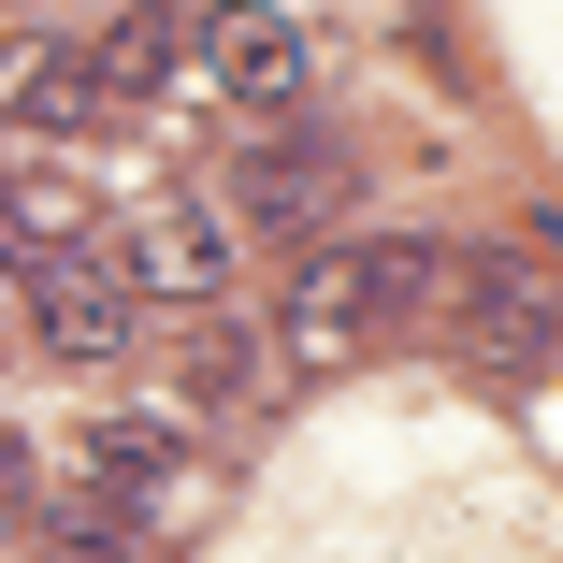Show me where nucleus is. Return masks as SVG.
Returning a JSON list of instances; mask_svg holds the SVG:
<instances>
[{
    "label": "nucleus",
    "mask_w": 563,
    "mask_h": 563,
    "mask_svg": "<svg viewBox=\"0 0 563 563\" xmlns=\"http://www.w3.org/2000/svg\"><path fill=\"white\" fill-rule=\"evenodd\" d=\"M433 303H448V246H433V232H362V246H318V261L289 275L275 347H289L303 376H332V362L390 347L405 318H433Z\"/></svg>",
    "instance_id": "f257e3e1"
},
{
    "label": "nucleus",
    "mask_w": 563,
    "mask_h": 563,
    "mask_svg": "<svg viewBox=\"0 0 563 563\" xmlns=\"http://www.w3.org/2000/svg\"><path fill=\"white\" fill-rule=\"evenodd\" d=\"M433 318H448V347H463L492 390L563 362V289H549L520 246H477V261H448V303H433Z\"/></svg>",
    "instance_id": "f03ea898"
},
{
    "label": "nucleus",
    "mask_w": 563,
    "mask_h": 563,
    "mask_svg": "<svg viewBox=\"0 0 563 563\" xmlns=\"http://www.w3.org/2000/svg\"><path fill=\"white\" fill-rule=\"evenodd\" d=\"M332 217H347V159H332L318 131H261V145L232 159L217 232H232V246H318Z\"/></svg>",
    "instance_id": "7ed1b4c3"
},
{
    "label": "nucleus",
    "mask_w": 563,
    "mask_h": 563,
    "mask_svg": "<svg viewBox=\"0 0 563 563\" xmlns=\"http://www.w3.org/2000/svg\"><path fill=\"white\" fill-rule=\"evenodd\" d=\"M30 332L58 362H131L145 347V303H131V275L101 246H58V261H30Z\"/></svg>",
    "instance_id": "20e7f679"
},
{
    "label": "nucleus",
    "mask_w": 563,
    "mask_h": 563,
    "mask_svg": "<svg viewBox=\"0 0 563 563\" xmlns=\"http://www.w3.org/2000/svg\"><path fill=\"white\" fill-rule=\"evenodd\" d=\"M101 261L131 275V303H174V318H217V289H232V232H217V202H159V217H131Z\"/></svg>",
    "instance_id": "39448f33"
},
{
    "label": "nucleus",
    "mask_w": 563,
    "mask_h": 563,
    "mask_svg": "<svg viewBox=\"0 0 563 563\" xmlns=\"http://www.w3.org/2000/svg\"><path fill=\"white\" fill-rule=\"evenodd\" d=\"M202 44H217V87H232L246 117H289V101L318 87V30L303 15H217Z\"/></svg>",
    "instance_id": "423d86ee"
},
{
    "label": "nucleus",
    "mask_w": 563,
    "mask_h": 563,
    "mask_svg": "<svg viewBox=\"0 0 563 563\" xmlns=\"http://www.w3.org/2000/svg\"><path fill=\"white\" fill-rule=\"evenodd\" d=\"M174 58H202V15H117V30H87V87L101 101L174 87Z\"/></svg>",
    "instance_id": "0eeeda50"
},
{
    "label": "nucleus",
    "mask_w": 563,
    "mask_h": 563,
    "mask_svg": "<svg viewBox=\"0 0 563 563\" xmlns=\"http://www.w3.org/2000/svg\"><path fill=\"white\" fill-rule=\"evenodd\" d=\"M15 73H30V87H15L30 131H87V117H101V87H87V30H73V44H30Z\"/></svg>",
    "instance_id": "6e6552de"
},
{
    "label": "nucleus",
    "mask_w": 563,
    "mask_h": 563,
    "mask_svg": "<svg viewBox=\"0 0 563 563\" xmlns=\"http://www.w3.org/2000/svg\"><path fill=\"white\" fill-rule=\"evenodd\" d=\"M246 376H261V347H246V332H232V318H188V362H174V390H188V405H174V419H217Z\"/></svg>",
    "instance_id": "1a4fd4ad"
},
{
    "label": "nucleus",
    "mask_w": 563,
    "mask_h": 563,
    "mask_svg": "<svg viewBox=\"0 0 563 563\" xmlns=\"http://www.w3.org/2000/svg\"><path fill=\"white\" fill-rule=\"evenodd\" d=\"M0 188H15V159H0Z\"/></svg>",
    "instance_id": "9d476101"
}]
</instances>
